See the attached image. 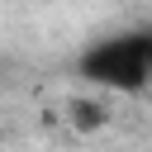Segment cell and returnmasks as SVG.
<instances>
[{
  "label": "cell",
  "instance_id": "1",
  "mask_svg": "<svg viewBox=\"0 0 152 152\" xmlns=\"http://www.w3.org/2000/svg\"><path fill=\"white\" fill-rule=\"evenodd\" d=\"M147 66H152V33L100 38L81 57V76L90 86H109V90H142L147 86Z\"/></svg>",
  "mask_w": 152,
  "mask_h": 152
},
{
  "label": "cell",
  "instance_id": "2",
  "mask_svg": "<svg viewBox=\"0 0 152 152\" xmlns=\"http://www.w3.org/2000/svg\"><path fill=\"white\" fill-rule=\"evenodd\" d=\"M147 86H152V66H147Z\"/></svg>",
  "mask_w": 152,
  "mask_h": 152
}]
</instances>
